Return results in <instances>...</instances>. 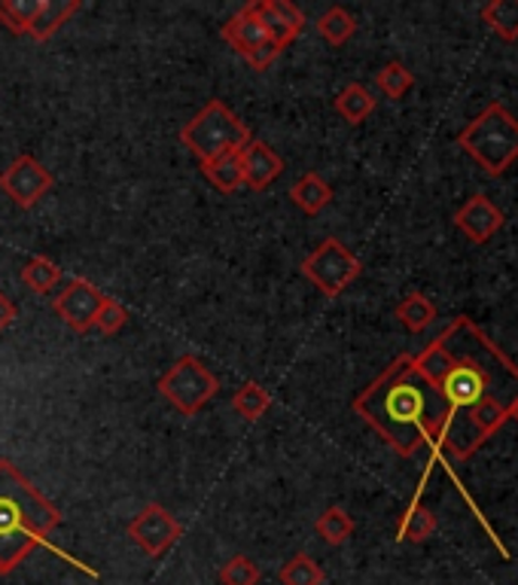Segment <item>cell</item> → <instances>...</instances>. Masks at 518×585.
I'll list each match as a JSON object with an SVG mask.
<instances>
[{"instance_id": "1", "label": "cell", "mask_w": 518, "mask_h": 585, "mask_svg": "<svg viewBox=\"0 0 518 585\" xmlns=\"http://www.w3.org/2000/svg\"><path fill=\"white\" fill-rule=\"evenodd\" d=\"M354 412L388 442L397 455L412 457L427 442H439L449 406L412 354H400L366 390L354 396Z\"/></svg>"}, {"instance_id": "2", "label": "cell", "mask_w": 518, "mask_h": 585, "mask_svg": "<svg viewBox=\"0 0 518 585\" xmlns=\"http://www.w3.org/2000/svg\"><path fill=\"white\" fill-rule=\"evenodd\" d=\"M437 339L452 358L449 373L437 385L449 412H464L482 400L513 408L518 400V366L488 339L485 329L472 324V317H454Z\"/></svg>"}, {"instance_id": "3", "label": "cell", "mask_w": 518, "mask_h": 585, "mask_svg": "<svg viewBox=\"0 0 518 585\" xmlns=\"http://www.w3.org/2000/svg\"><path fill=\"white\" fill-rule=\"evenodd\" d=\"M59 524L62 509L47 500L13 460L0 457V576L22 568L37 546H47Z\"/></svg>"}, {"instance_id": "4", "label": "cell", "mask_w": 518, "mask_h": 585, "mask_svg": "<svg viewBox=\"0 0 518 585\" xmlns=\"http://www.w3.org/2000/svg\"><path fill=\"white\" fill-rule=\"evenodd\" d=\"M457 146L488 178H501L503 171L518 159V119L501 101H491L482 114L467 122L457 134Z\"/></svg>"}, {"instance_id": "5", "label": "cell", "mask_w": 518, "mask_h": 585, "mask_svg": "<svg viewBox=\"0 0 518 585\" xmlns=\"http://www.w3.org/2000/svg\"><path fill=\"white\" fill-rule=\"evenodd\" d=\"M250 141H254L250 129L220 98L208 101L180 129V144L186 146L198 162H211V159H220V156H229V153H242Z\"/></svg>"}, {"instance_id": "6", "label": "cell", "mask_w": 518, "mask_h": 585, "mask_svg": "<svg viewBox=\"0 0 518 585\" xmlns=\"http://www.w3.org/2000/svg\"><path fill=\"white\" fill-rule=\"evenodd\" d=\"M156 388L183 418H193L217 396L220 381L195 354H183L165 369Z\"/></svg>"}, {"instance_id": "7", "label": "cell", "mask_w": 518, "mask_h": 585, "mask_svg": "<svg viewBox=\"0 0 518 585\" xmlns=\"http://www.w3.org/2000/svg\"><path fill=\"white\" fill-rule=\"evenodd\" d=\"M302 277L311 281L318 290L324 292L326 299H336L341 292L354 284L360 272H363V262L357 260L354 253L339 242V238H324L318 244L306 260H302Z\"/></svg>"}, {"instance_id": "8", "label": "cell", "mask_w": 518, "mask_h": 585, "mask_svg": "<svg viewBox=\"0 0 518 585\" xmlns=\"http://www.w3.org/2000/svg\"><path fill=\"white\" fill-rule=\"evenodd\" d=\"M223 40H226L229 47L235 49L254 70H266V67L272 65L277 55L284 52V49L277 47L275 40L266 34L262 22H259L257 13H254V3L242 6V10L223 25Z\"/></svg>"}, {"instance_id": "9", "label": "cell", "mask_w": 518, "mask_h": 585, "mask_svg": "<svg viewBox=\"0 0 518 585\" xmlns=\"http://www.w3.org/2000/svg\"><path fill=\"white\" fill-rule=\"evenodd\" d=\"M55 186V178L47 165H40L31 153H22L13 162L7 165V171L0 174V190L16 202L18 208L31 211L37 208Z\"/></svg>"}, {"instance_id": "10", "label": "cell", "mask_w": 518, "mask_h": 585, "mask_svg": "<svg viewBox=\"0 0 518 585\" xmlns=\"http://www.w3.org/2000/svg\"><path fill=\"white\" fill-rule=\"evenodd\" d=\"M129 536L141 546V552H146L150 558H159L183 536V524L163 504H146L129 521Z\"/></svg>"}, {"instance_id": "11", "label": "cell", "mask_w": 518, "mask_h": 585, "mask_svg": "<svg viewBox=\"0 0 518 585\" xmlns=\"http://www.w3.org/2000/svg\"><path fill=\"white\" fill-rule=\"evenodd\" d=\"M104 296L107 292L98 290L92 281L70 277L65 284V290L52 299V309L74 333H89V329H95V314L101 309V302H104Z\"/></svg>"}, {"instance_id": "12", "label": "cell", "mask_w": 518, "mask_h": 585, "mask_svg": "<svg viewBox=\"0 0 518 585\" xmlns=\"http://www.w3.org/2000/svg\"><path fill=\"white\" fill-rule=\"evenodd\" d=\"M503 223H506V217H503L501 208L482 193L470 195L467 205L457 208V213H454V226L461 229L467 235V242L472 244L491 242L503 229Z\"/></svg>"}, {"instance_id": "13", "label": "cell", "mask_w": 518, "mask_h": 585, "mask_svg": "<svg viewBox=\"0 0 518 585\" xmlns=\"http://www.w3.org/2000/svg\"><path fill=\"white\" fill-rule=\"evenodd\" d=\"M254 13L281 49L290 47L306 28V13L290 0H254Z\"/></svg>"}, {"instance_id": "14", "label": "cell", "mask_w": 518, "mask_h": 585, "mask_svg": "<svg viewBox=\"0 0 518 585\" xmlns=\"http://www.w3.org/2000/svg\"><path fill=\"white\" fill-rule=\"evenodd\" d=\"M242 171L244 183L254 193H262V190H269L284 174V159L266 141H250L242 150Z\"/></svg>"}, {"instance_id": "15", "label": "cell", "mask_w": 518, "mask_h": 585, "mask_svg": "<svg viewBox=\"0 0 518 585\" xmlns=\"http://www.w3.org/2000/svg\"><path fill=\"white\" fill-rule=\"evenodd\" d=\"M77 10H80V0H40V10H37L28 34H31L37 43H47V40H52L55 34L62 31V25H65L67 18L77 16Z\"/></svg>"}, {"instance_id": "16", "label": "cell", "mask_w": 518, "mask_h": 585, "mask_svg": "<svg viewBox=\"0 0 518 585\" xmlns=\"http://www.w3.org/2000/svg\"><path fill=\"white\" fill-rule=\"evenodd\" d=\"M290 202L299 208V211H306L308 217H314V213H321L326 205L333 202V186H329L321 174L306 171V174L290 186Z\"/></svg>"}, {"instance_id": "17", "label": "cell", "mask_w": 518, "mask_h": 585, "mask_svg": "<svg viewBox=\"0 0 518 585\" xmlns=\"http://www.w3.org/2000/svg\"><path fill=\"white\" fill-rule=\"evenodd\" d=\"M333 107H336V114H339L345 122L360 126V122H366V119L373 116L375 98H373V92L363 86V82H348L339 95H336Z\"/></svg>"}, {"instance_id": "18", "label": "cell", "mask_w": 518, "mask_h": 585, "mask_svg": "<svg viewBox=\"0 0 518 585\" xmlns=\"http://www.w3.org/2000/svg\"><path fill=\"white\" fill-rule=\"evenodd\" d=\"M202 174L211 183L213 190L220 193H235L244 186V171H242V153H229L211 162H202Z\"/></svg>"}, {"instance_id": "19", "label": "cell", "mask_w": 518, "mask_h": 585, "mask_svg": "<svg viewBox=\"0 0 518 585\" xmlns=\"http://www.w3.org/2000/svg\"><path fill=\"white\" fill-rule=\"evenodd\" d=\"M439 521L437 516L430 512V506H424L422 500L409 506L403 519H400V528H397V540L400 543H427L430 536L437 534Z\"/></svg>"}, {"instance_id": "20", "label": "cell", "mask_w": 518, "mask_h": 585, "mask_svg": "<svg viewBox=\"0 0 518 585\" xmlns=\"http://www.w3.org/2000/svg\"><path fill=\"white\" fill-rule=\"evenodd\" d=\"M393 314H397V321H400L409 333H424L427 326L437 321L439 311L430 296H424V292H409L403 302L393 309Z\"/></svg>"}, {"instance_id": "21", "label": "cell", "mask_w": 518, "mask_h": 585, "mask_svg": "<svg viewBox=\"0 0 518 585\" xmlns=\"http://www.w3.org/2000/svg\"><path fill=\"white\" fill-rule=\"evenodd\" d=\"M482 22L506 43L518 40V0H491L482 6Z\"/></svg>"}, {"instance_id": "22", "label": "cell", "mask_w": 518, "mask_h": 585, "mask_svg": "<svg viewBox=\"0 0 518 585\" xmlns=\"http://www.w3.org/2000/svg\"><path fill=\"white\" fill-rule=\"evenodd\" d=\"M22 284L28 287L31 292H37V296H47V292H52L59 284H62V277H65V272L55 265V262L49 260V257H31V260L22 265Z\"/></svg>"}, {"instance_id": "23", "label": "cell", "mask_w": 518, "mask_h": 585, "mask_svg": "<svg viewBox=\"0 0 518 585\" xmlns=\"http://www.w3.org/2000/svg\"><path fill=\"white\" fill-rule=\"evenodd\" d=\"M232 406H235V412L242 415L244 421L254 424L272 408V393L262 388L259 381H244L242 388L235 390V396H232Z\"/></svg>"}, {"instance_id": "24", "label": "cell", "mask_w": 518, "mask_h": 585, "mask_svg": "<svg viewBox=\"0 0 518 585\" xmlns=\"http://www.w3.org/2000/svg\"><path fill=\"white\" fill-rule=\"evenodd\" d=\"M281 585H324L326 573L324 568L311 558L308 552H296L290 561H284L277 570Z\"/></svg>"}, {"instance_id": "25", "label": "cell", "mask_w": 518, "mask_h": 585, "mask_svg": "<svg viewBox=\"0 0 518 585\" xmlns=\"http://www.w3.org/2000/svg\"><path fill=\"white\" fill-rule=\"evenodd\" d=\"M318 34L329 47H345L357 34V18L345 6H329L324 16L318 18Z\"/></svg>"}, {"instance_id": "26", "label": "cell", "mask_w": 518, "mask_h": 585, "mask_svg": "<svg viewBox=\"0 0 518 585\" xmlns=\"http://www.w3.org/2000/svg\"><path fill=\"white\" fill-rule=\"evenodd\" d=\"M354 519L341 509V506H329L321 512V519L314 521V531L318 536L329 543V546H341V543H348L351 534H354Z\"/></svg>"}, {"instance_id": "27", "label": "cell", "mask_w": 518, "mask_h": 585, "mask_svg": "<svg viewBox=\"0 0 518 585\" xmlns=\"http://www.w3.org/2000/svg\"><path fill=\"white\" fill-rule=\"evenodd\" d=\"M40 0H0V25L10 34H28Z\"/></svg>"}, {"instance_id": "28", "label": "cell", "mask_w": 518, "mask_h": 585, "mask_svg": "<svg viewBox=\"0 0 518 585\" xmlns=\"http://www.w3.org/2000/svg\"><path fill=\"white\" fill-rule=\"evenodd\" d=\"M375 86L381 89V95L390 101H400V98L415 86V74L403 65V62H388L375 74Z\"/></svg>"}, {"instance_id": "29", "label": "cell", "mask_w": 518, "mask_h": 585, "mask_svg": "<svg viewBox=\"0 0 518 585\" xmlns=\"http://www.w3.org/2000/svg\"><path fill=\"white\" fill-rule=\"evenodd\" d=\"M464 415L470 418L472 427H476V430H479L485 439L494 437L503 424L509 421V408L501 406V403H494V400H482L479 406L464 408Z\"/></svg>"}, {"instance_id": "30", "label": "cell", "mask_w": 518, "mask_h": 585, "mask_svg": "<svg viewBox=\"0 0 518 585\" xmlns=\"http://www.w3.org/2000/svg\"><path fill=\"white\" fill-rule=\"evenodd\" d=\"M220 585H259L262 570L257 561H250L247 555H232L226 564L220 568Z\"/></svg>"}, {"instance_id": "31", "label": "cell", "mask_w": 518, "mask_h": 585, "mask_svg": "<svg viewBox=\"0 0 518 585\" xmlns=\"http://www.w3.org/2000/svg\"><path fill=\"white\" fill-rule=\"evenodd\" d=\"M129 324V311L122 302H116L114 296H104L101 309L95 314V329H101L104 336H116L122 326Z\"/></svg>"}, {"instance_id": "32", "label": "cell", "mask_w": 518, "mask_h": 585, "mask_svg": "<svg viewBox=\"0 0 518 585\" xmlns=\"http://www.w3.org/2000/svg\"><path fill=\"white\" fill-rule=\"evenodd\" d=\"M16 317H18L16 302H13L10 296H3V292H0V333L16 324Z\"/></svg>"}, {"instance_id": "33", "label": "cell", "mask_w": 518, "mask_h": 585, "mask_svg": "<svg viewBox=\"0 0 518 585\" xmlns=\"http://www.w3.org/2000/svg\"><path fill=\"white\" fill-rule=\"evenodd\" d=\"M509 418H513V421L518 424V400H516V403H513V408H509Z\"/></svg>"}]
</instances>
